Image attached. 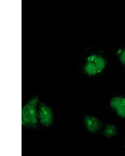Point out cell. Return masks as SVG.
I'll return each mask as SVG.
<instances>
[{"instance_id": "4", "label": "cell", "mask_w": 125, "mask_h": 156, "mask_svg": "<svg viewBox=\"0 0 125 156\" xmlns=\"http://www.w3.org/2000/svg\"><path fill=\"white\" fill-rule=\"evenodd\" d=\"M87 61H92L97 67L99 73H101L105 68V60L103 58L97 55H92L88 58Z\"/></svg>"}, {"instance_id": "3", "label": "cell", "mask_w": 125, "mask_h": 156, "mask_svg": "<svg viewBox=\"0 0 125 156\" xmlns=\"http://www.w3.org/2000/svg\"><path fill=\"white\" fill-rule=\"evenodd\" d=\"M84 123L88 130L91 133H96L102 126L101 121L98 118L91 115L85 116Z\"/></svg>"}, {"instance_id": "8", "label": "cell", "mask_w": 125, "mask_h": 156, "mask_svg": "<svg viewBox=\"0 0 125 156\" xmlns=\"http://www.w3.org/2000/svg\"><path fill=\"white\" fill-rule=\"evenodd\" d=\"M116 111L118 116L121 118H125V104L118 108Z\"/></svg>"}, {"instance_id": "2", "label": "cell", "mask_w": 125, "mask_h": 156, "mask_svg": "<svg viewBox=\"0 0 125 156\" xmlns=\"http://www.w3.org/2000/svg\"><path fill=\"white\" fill-rule=\"evenodd\" d=\"M38 118L40 122L43 126L48 127L53 122V114L51 108L43 102L39 104Z\"/></svg>"}, {"instance_id": "7", "label": "cell", "mask_w": 125, "mask_h": 156, "mask_svg": "<svg viewBox=\"0 0 125 156\" xmlns=\"http://www.w3.org/2000/svg\"><path fill=\"white\" fill-rule=\"evenodd\" d=\"M110 106L112 109L117 110L125 104V98L121 97H116L111 99Z\"/></svg>"}, {"instance_id": "1", "label": "cell", "mask_w": 125, "mask_h": 156, "mask_svg": "<svg viewBox=\"0 0 125 156\" xmlns=\"http://www.w3.org/2000/svg\"><path fill=\"white\" fill-rule=\"evenodd\" d=\"M39 102L38 98L35 97L30 99L21 110V121L24 127L35 128L38 122V104Z\"/></svg>"}, {"instance_id": "5", "label": "cell", "mask_w": 125, "mask_h": 156, "mask_svg": "<svg viewBox=\"0 0 125 156\" xmlns=\"http://www.w3.org/2000/svg\"><path fill=\"white\" fill-rule=\"evenodd\" d=\"M84 70L85 72L89 76H94L99 73L97 67L92 61H87Z\"/></svg>"}, {"instance_id": "9", "label": "cell", "mask_w": 125, "mask_h": 156, "mask_svg": "<svg viewBox=\"0 0 125 156\" xmlns=\"http://www.w3.org/2000/svg\"><path fill=\"white\" fill-rule=\"evenodd\" d=\"M119 59L120 62L125 66V49L123 50L119 55Z\"/></svg>"}, {"instance_id": "6", "label": "cell", "mask_w": 125, "mask_h": 156, "mask_svg": "<svg viewBox=\"0 0 125 156\" xmlns=\"http://www.w3.org/2000/svg\"><path fill=\"white\" fill-rule=\"evenodd\" d=\"M117 134V130L114 125L109 124L105 126L103 134L104 136L108 138L113 137L116 135Z\"/></svg>"}]
</instances>
